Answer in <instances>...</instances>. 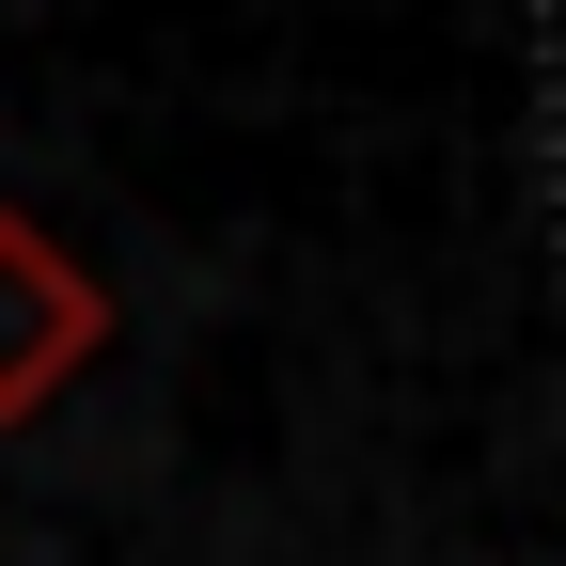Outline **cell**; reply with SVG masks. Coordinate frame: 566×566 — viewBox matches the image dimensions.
<instances>
[{"mask_svg":"<svg viewBox=\"0 0 566 566\" xmlns=\"http://www.w3.org/2000/svg\"><path fill=\"white\" fill-rule=\"evenodd\" d=\"M95 346H111V283L63 252L32 205H0V424H32Z\"/></svg>","mask_w":566,"mask_h":566,"instance_id":"cell-1","label":"cell"}]
</instances>
